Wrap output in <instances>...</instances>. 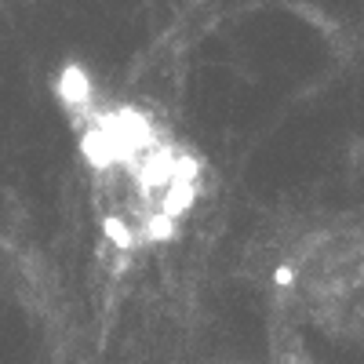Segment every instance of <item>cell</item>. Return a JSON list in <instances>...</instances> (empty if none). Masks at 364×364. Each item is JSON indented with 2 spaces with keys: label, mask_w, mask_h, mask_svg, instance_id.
<instances>
[{
  "label": "cell",
  "mask_w": 364,
  "mask_h": 364,
  "mask_svg": "<svg viewBox=\"0 0 364 364\" xmlns=\"http://www.w3.org/2000/svg\"><path fill=\"white\" fill-rule=\"evenodd\" d=\"M84 154L95 211L120 248L168 240L197 197V164L142 113H99Z\"/></svg>",
  "instance_id": "1"
}]
</instances>
